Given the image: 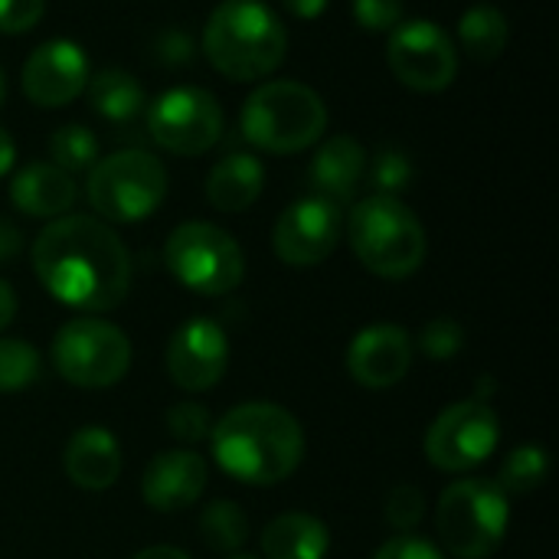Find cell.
Segmentation results:
<instances>
[{
	"mask_svg": "<svg viewBox=\"0 0 559 559\" xmlns=\"http://www.w3.org/2000/svg\"><path fill=\"white\" fill-rule=\"evenodd\" d=\"M29 259L39 285L66 308L102 314L128 298L131 255L121 236L98 216L49 219Z\"/></svg>",
	"mask_w": 559,
	"mask_h": 559,
	"instance_id": "6da1fadb",
	"label": "cell"
},
{
	"mask_svg": "<svg viewBox=\"0 0 559 559\" xmlns=\"http://www.w3.org/2000/svg\"><path fill=\"white\" fill-rule=\"evenodd\" d=\"M210 455L229 478L269 488L288 481L305 459L301 423L275 403L233 406L210 429Z\"/></svg>",
	"mask_w": 559,
	"mask_h": 559,
	"instance_id": "7a4b0ae2",
	"label": "cell"
},
{
	"mask_svg": "<svg viewBox=\"0 0 559 559\" xmlns=\"http://www.w3.org/2000/svg\"><path fill=\"white\" fill-rule=\"evenodd\" d=\"M288 52L285 23L262 0H223L203 26V56L229 82L272 75Z\"/></svg>",
	"mask_w": 559,
	"mask_h": 559,
	"instance_id": "3957f363",
	"label": "cell"
},
{
	"mask_svg": "<svg viewBox=\"0 0 559 559\" xmlns=\"http://www.w3.org/2000/svg\"><path fill=\"white\" fill-rule=\"evenodd\" d=\"M347 236L360 265L390 282L416 275L429 252L419 216L400 197L386 193H370L350 210Z\"/></svg>",
	"mask_w": 559,
	"mask_h": 559,
	"instance_id": "277c9868",
	"label": "cell"
},
{
	"mask_svg": "<svg viewBox=\"0 0 559 559\" xmlns=\"http://www.w3.org/2000/svg\"><path fill=\"white\" fill-rule=\"evenodd\" d=\"M242 138L265 154H298L328 128V105L324 98L295 79H272L259 85L239 115Z\"/></svg>",
	"mask_w": 559,
	"mask_h": 559,
	"instance_id": "5b68a950",
	"label": "cell"
},
{
	"mask_svg": "<svg viewBox=\"0 0 559 559\" xmlns=\"http://www.w3.org/2000/svg\"><path fill=\"white\" fill-rule=\"evenodd\" d=\"M511 527L508 495L491 478L452 481L436 504L442 554L455 559H491Z\"/></svg>",
	"mask_w": 559,
	"mask_h": 559,
	"instance_id": "8992f818",
	"label": "cell"
},
{
	"mask_svg": "<svg viewBox=\"0 0 559 559\" xmlns=\"http://www.w3.org/2000/svg\"><path fill=\"white\" fill-rule=\"evenodd\" d=\"M85 193L102 219L141 223L160 210L167 197V170L147 151H115L95 160V167L88 170Z\"/></svg>",
	"mask_w": 559,
	"mask_h": 559,
	"instance_id": "52a82bcc",
	"label": "cell"
},
{
	"mask_svg": "<svg viewBox=\"0 0 559 559\" xmlns=\"http://www.w3.org/2000/svg\"><path fill=\"white\" fill-rule=\"evenodd\" d=\"M164 262L183 288L206 298L229 295L246 278V255L239 242L226 229L203 219L180 223L167 236Z\"/></svg>",
	"mask_w": 559,
	"mask_h": 559,
	"instance_id": "ba28073f",
	"label": "cell"
},
{
	"mask_svg": "<svg viewBox=\"0 0 559 559\" xmlns=\"http://www.w3.org/2000/svg\"><path fill=\"white\" fill-rule=\"evenodd\" d=\"M52 364L59 377L82 390H105L128 377L131 341L128 334L102 318H72L52 337Z\"/></svg>",
	"mask_w": 559,
	"mask_h": 559,
	"instance_id": "9c48e42d",
	"label": "cell"
},
{
	"mask_svg": "<svg viewBox=\"0 0 559 559\" xmlns=\"http://www.w3.org/2000/svg\"><path fill=\"white\" fill-rule=\"evenodd\" d=\"M144 124L157 147L180 157H197L219 144L223 108L213 92L200 85H174L147 105Z\"/></svg>",
	"mask_w": 559,
	"mask_h": 559,
	"instance_id": "30bf717a",
	"label": "cell"
},
{
	"mask_svg": "<svg viewBox=\"0 0 559 559\" xmlns=\"http://www.w3.org/2000/svg\"><path fill=\"white\" fill-rule=\"evenodd\" d=\"M501 442V423L488 400L468 396L436 416L426 432V459L439 472H472L495 455Z\"/></svg>",
	"mask_w": 559,
	"mask_h": 559,
	"instance_id": "8fae6325",
	"label": "cell"
},
{
	"mask_svg": "<svg viewBox=\"0 0 559 559\" xmlns=\"http://www.w3.org/2000/svg\"><path fill=\"white\" fill-rule=\"evenodd\" d=\"M386 62L413 92H442L459 75V49L432 20H403L390 29Z\"/></svg>",
	"mask_w": 559,
	"mask_h": 559,
	"instance_id": "7c38bea8",
	"label": "cell"
},
{
	"mask_svg": "<svg viewBox=\"0 0 559 559\" xmlns=\"http://www.w3.org/2000/svg\"><path fill=\"white\" fill-rule=\"evenodd\" d=\"M341 236H344L341 206L321 197H305L285 206V213L278 216L272 229V249L285 265L311 269L334 255Z\"/></svg>",
	"mask_w": 559,
	"mask_h": 559,
	"instance_id": "4fadbf2b",
	"label": "cell"
},
{
	"mask_svg": "<svg viewBox=\"0 0 559 559\" xmlns=\"http://www.w3.org/2000/svg\"><path fill=\"white\" fill-rule=\"evenodd\" d=\"M164 367L174 386L187 393L213 390L229 367V337L213 318H187L167 341Z\"/></svg>",
	"mask_w": 559,
	"mask_h": 559,
	"instance_id": "5bb4252c",
	"label": "cell"
},
{
	"mask_svg": "<svg viewBox=\"0 0 559 559\" xmlns=\"http://www.w3.org/2000/svg\"><path fill=\"white\" fill-rule=\"evenodd\" d=\"M23 95L39 108H62L75 102L88 85V59L72 39H46L36 46L20 75Z\"/></svg>",
	"mask_w": 559,
	"mask_h": 559,
	"instance_id": "9a60e30c",
	"label": "cell"
},
{
	"mask_svg": "<svg viewBox=\"0 0 559 559\" xmlns=\"http://www.w3.org/2000/svg\"><path fill=\"white\" fill-rule=\"evenodd\" d=\"M413 337L390 321L364 328L347 344V373L367 390H390L406 380L413 367Z\"/></svg>",
	"mask_w": 559,
	"mask_h": 559,
	"instance_id": "2e32d148",
	"label": "cell"
},
{
	"mask_svg": "<svg viewBox=\"0 0 559 559\" xmlns=\"http://www.w3.org/2000/svg\"><path fill=\"white\" fill-rule=\"evenodd\" d=\"M210 481V468L203 455L193 449L157 452L141 475V498L157 514H177L193 508Z\"/></svg>",
	"mask_w": 559,
	"mask_h": 559,
	"instance_id": "e0dca14e",
	"label": "cell"
},
{
	"mask_svg": "<svg viewBox=\"0 0 559 559\" xmlns=\"http://www.w3.org/2000/svg\"><path fill=\"white\" fill-rule=\"evenodd\" d=\"M364 177H367V151L350 134L328 138L314 151L311 167H308L311 197H321L334 206H347L357 197Z\"/></svg>",
	"mask_w": 559,
	"mask_h": 559,
	"instance_id": "ac0fdd59",
	"label": "cell"
},
{
	"mask_svg": "<svg viewBox=\"0 0 559 559\" xmlns=\"http://www.w3.org/2000/svg\"><path fill=\"white\" fill-rule=\"evenodd\" d=\"M62 472L82 491H108L121 478V445L105 426H82L62 449Z\"/></svg>",
	"mask_w": 559,
	"mask_h": 559,
	"instance_id": "d6986e66",
	"label": "cell"
},
{
	"mask_svg": "<svg viewBox=\"0 0 559 559\" xmlns=\"http://www.w3.org/2000/svg\"><path fill=\"white\" fill-rule=\"evenodd\" d=\"M79 190L72 174L56 164H29L10 180V203L36 219H59L72 210Z\"/></svg>",
	"mask_w": 559,
	"mask_h": 559,
	"instance_id": "ffe728a7",
	"label": "cell"
},
{
	"mask_svg": "<svg viewBox=\"0 0 559 559\" xmlns=\"http://www.w3.org/2000/svg\"><path fill=\"white\" fill-rule=\"evenodd\" d=\"M265 187V167L255 154L233 151L219 157L206 177V200L219 213H242L249 210Z\"/></svg>",
	"mask_w": 559,
	"mask_h": 559,
	"instance_id": "44dd1931",
	"label": "cell"
},
{
	"mask_svg": "<svg viewBox=\"0 0 559 559\" xmlns=\"http://www.w3.org/2000/svg\"><path fill=\"white\" fill-rule=\"evenodd\" d=\"M331 550V531L314 514H282L262 531L265 559H324Z\"/></svg>",
	"mask_w": 559,
	"mask_h": 559,
	"instance_id": "7402d4cb",
	"label": "cell"
},
{
	"mask_svg": "<svg viewBox=\"0 0 559 559\" xmlns=\"http://www.w3.org/2000/svg\"><path fill=\"white\" fill-rule=\"evenodd\" d=\"M85 95H88V105L115 124L134 121L147 105L141 82L128 69H102L98 75H88Z\"/></svg>",
	"mask_w": 559,
	"mask_h": 559,
	"instance_id": "603a6c76",
	"label": "cell"
},
{
	"mask_svg": "<svg viewBox=\"0 0 559 559\" xmlns=\"http://www.w3.org/2000/svg\"><path fill=\"white\" fill-rule=\"evenodd\" d=\"M508 39H511L508 16L491 3H475L459 20V46L478 62L498 59L508 49Z\"/></svg>",
	"mask_w": 559,
	"mask_h": 559,
	"instance_id": "cb8c5ba5",
	"label": "cell"
},
{
	"mask_svg": "<svg viewBox=\"0 0 559 559\" xmlns=\"http://www.w3.org/2000/svg\"><path fill=\"white\" fill-rule=\"evenodd\" d=\"M200 537L213 554H236L249 540V518L236 501H213L200 514Z\"/></svg>",
	"mask_w": 559,
	"mask_h": 559,
	"instance_id": "d4e9b609",
	"label": "cell"
},
{
	"mask_svg": "<svg viewBox=\"0 0 559 559\" xmlns=\"http://www.w3.org/2000/svg\"><path fill=\"white\" fill-rule=\"evenodd\" d=\"M550 475V455L540 445H518L514 452L504 455L495 485L504 495H534L544 488Z\"/></svg>",
	"mask_w": 559,
	"mask_h": 559,
	"instance_id": "484cf974",
	"label": "cell"
},
{
	"mask_svg": "<svg viewBox=\"0 0 559 559\" xmlns=\"http://www.w3.org/2000/svg\"><path fill=\"white\" fill-rule=\"evenodd\" d=\"M49 154L66 174H85L98 160V138L82 124H62L49 138Z\"/></svg>",
	"mask_w": 559,
	"mask_h": 559,
	"instance_id": "4316f807",
	"label": "cell"
},
{
	"mask_svg": "<svg viewBox=\"0 0 559 559\" xmlns=\"http://www.w3.org/2000/svg\"><path fill=\"white\" fill-rule=\"evenodd\" d=\"M39 354L29 341L0 337V393H20L39 380Z\"/></svg>",
	"mask_w": 559,
	"mask_h": 559,
	"instance_id": "83f0119b",
	"label": "cell"
},
{
	"mask_svg": "<svg viewBox=\"0 0 559 559\" xmlns=\"http://www.w3.org/2000/svg\"><path fill=\"white\" fill-rule=\"evenodd\" d=\"M413 160L406 151L400 147H383L370 164H367V177H370V187L373 193H386V197H396L403 193L409 183H413Z\"/></svg>",
	"mask_w": 559,
	"mask_h": 559,
	"instance_id": "f1b7e54d",
	"label": "cell"
},
{
	"mask_svg": "<svg viewBox=\"0 0 559 559\" xmlns=\"http://www.w3.org/2000/svg\"><path fill=\"white\" fill-rule=\"evenodd\" d=\"M465 347V331L455 318H432L423 331H419V341L413 350H419L423 357L429 360H452L459 357Z\"/></svg>",
	"mask_w": 559,
	"mask_h": 559,
	"instance_id": "f546056e",
	"label": "cell"
},
{
	"mask_svg": "<svg viewBox=\"0 0 559 559\" xmlns=\"http://www.w3.org/2000/svg\"><path fill=\"white\" fill-rule=\"evenodd\" d=\"M170 436L183 445H200L210 439V429H213V419H210V409L203 403H193V400H183V403H174L164 416Z\"/></svg>",
	"mask_w": 559,
	"mask_h": 559,
	"instance_id": "4dcf8cb0",
	"label": "cell"
},
{
	"mask_svg": "<svg viewBox=\"0 0 559 559\" xmlns=\"http://www.w3.org/2000/svg\"><path fill=\"white\" fill-rule=\"evenodd\" d=\"M383 511H386V524L396 534H413L419 527V521L426 518V495L416 485L403 481L386 495Z\"/></svg>",
	"mask_w": 559,
	"mask_h": 559,
	"instance_id": "1f68e13d",
	"label": "cell"
},
{
	"mask_svg": "<svg viewBox=\"0 0 559 559\" xmlns=\"http://www.w3.org/2000/svg\"><path fill=\"white\" fill-rule=\"evenodd\" d=\"M354 16L370 33H390L403 23V0H354Z\"/></svg>",
	"mask_w": 559,
	"mask_h": 559,
	"instance_id": "d6a6232c",
	"label": "cell"
},
{
	"mask_svg": "<svg viewBox=\"0 0 559 559\" xmlns=\"http://www.w3.org/2000/svg\"><path fill=\"white\" fill-rule=\"evenodd\" d=\"M46 0H0V33H26L43 20Z\"/></svg>",
	"mask_w": 559,
	"mask_h": 559,
	"instance_id": "836d02e7",
	"label": "cell"
},
{
	"mask_svg": "<svg viewBox=\"0 0 559 559\" xmlns=\"http://www.w3.org/2000/svg\"><path fill=\"white\" fill-rule=\"evenodd\" d=\"M373 559H445V554L426 540V537H416V534H396L393 540H386Z\"/></svg>",
	"mask_w": 559,
	"mask_h": 559,
	"instance_id": "e575fe53",
	"label": "cell"
},
{
	"mask_svg": "<svg viewBox=\"0 0 559 559\" xmlns=\"http://www.w3.org/2000/svg\"><path fill=\"white\" fill-rule=\"evenodd\" d=\"M160 59L170 62V66H180V62H190L193 59V43L187 39V33L180 29H167L160 36Z\"/></svg>",
	"mask_w": 559,
	"mask_h": 559,
	"instance_id": "d590c367",
	"label": "cell"
},
{
	"mask_svg": "<svg viewBox=\"0 0 559 559\" xmlns=\"http://www.w3.org/2000/svg\"><path fill=\"white\" fill-rule=\"evenodd\" d=\"M20 246H23V239H20V229H16L13 223L0 219V262H10V259H16Z\"/></svg>",
	"mask_w": 559,
	"mask_h": 559,
	"instance_id": "8d00e7d4",
	"label": "cell"
},
{
	"mask_svg": "<svg viewBox=\"0 0 559 559\" xmlns=\"http://www.w3.org/2000/svg\"><path fill=\"white\" fill-rule=\"evenodd\" d=\"M282 3H285L288 13L298 16V20H318V16L328 10L331 0H282Z\"/></svg>",
	"mask_w": 559,
	"mask_h": 559,
	"instance_id": "74e56055",
	"label": "cell"
},
{
	"mask_svg": "<svg viewBox=\"0 0 559 559\" xmlns=\"http://www.w3.org/2000/svg\"><path fill=\"white\" fill-rule=\"evenodd\" d=\"M13 318H16V292L0 278V331H7Z\"/></svg>",
	"mask_w": 559,
	"mask_h": 559,
	"instance_id": "f35d334b",
	"label": "cell"
},
{
	"mask_svg": "<svg viewBox=\"0 0 559 559\" xmlns=\"http://www.w3.org/2000/svg\"><path fill=\"white\" fill-rule=\"evenodd\" d=\"M13 160H16V144H13V138L0 128V177L10 174Z\"/></svg>",
	"mask_w": 559,
	"mask_h": 559,
	"instance_id": "ab89813d",
	"label": "cell"
},
{
	"mask_svg": "<svg viewBox=\"0 0 559 559\" xmlns=\"http://www.w3.org/2000/svg\"><path fill=\"white\" fill-rule=\"evenodd\" d=\"M131 559H190L183 550H177V547H147V550H141V554H134Z\"/></svg>",
	"mask_w": 559,
	"mask_h": 559,
	"instance_id": "60d3db41",
	"label": "cell"
},
{
	"mask_svg": "<svg viewBox=\"0 0 559 559\" xmlns=\"http://www.w3.org/2000/svg\"><path fill=\"white\" fill-rule=\"evenodd\" d=\"M3 95H7V79H3V69H0V102H3Z\"/></svg>",
	"mask_w": 559,
	"mask_h": 559,
	"instance_id": "b9f144b4",
	"label": "cell"
},
{
	"mask_svg": "<svg viewBox=\"0 0 559 559\" xmlns=\"http://www.w3.org/2000/svg\"><path fill=\"white\" fill-rule=\"evenodd\" d=\"M226 559H252V557H242V554H233V557H226Z\"/></svg>",
	"mask_w": 559,
	"mask_h": 559,
	"instance_id": "7bdbcfd3",
	"label": "cell"
}]
</instances>
